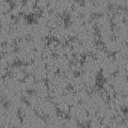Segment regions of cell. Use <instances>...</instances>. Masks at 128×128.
Wrapping results in <instances>:
<instances>
[{
  "label": "cell",
  "mask_w": 128,
  "mask_h": 128,
  "mask_svg": "<svg viewBox=\"0 0 128 128\" xmlns=\"http://www.w3.org/2000/svg\"><path fill=\"white\" fill-rule=\"evenodd\" d=\"M47 71L46 70V68H35V70L33 74V76L35 80V81H40V80H45L46 77Z\"/></svg>",
  "instance_id": "6da1fadb"
},
{
  "label": "cell",
  "mask_w": 128,
  "mask_h": 128,
  "mask_svg": "<svg viewBox=\"0 0 128 128\" xmlns=\"http://www.w3.org/2000/svg\"><path fill=\"white\" fill-rule=\"evenodd\" d=\"M22 81L25 83L28 91L33 90V87H34V85L35 82V80H34L33 75H26Z\"/></svg>",
  "instance_id": "7a4b0ae2"
},
{
  "label": "cell",
  "mask_w": 128,
  "mask_h": 128,
  "mask_svg": "<svg viewBox=\"0 0 128 128\" xmlns=\"http://www.w3.org/2000/svg\"><path fill=\"white\" fill-rule=\"evenodd\" d=\"M2 56L4 58V60L6 61L8 65L14 64V63L16 61V56L15 52H10V53H4Z\"/></svg>",
  "instance_id": "3957f363"
},
{
  "label": "cell",
  "mask_w": 128,
  "mask_h": 128,
  "mask_svg": "<svg viewBox=\"0 0 128 128\" xmlns=\"http://www.w3.org/2000/svg\"><path fill=\"white\" fill-rule=\"evenodd\" d=\"M56 108H57V110L59 111L63 116H66L68 114V112H69V109H70V106L64 101H62L61 103H59L58 104L56 105Z\"/></svg>",
  "instance_id": "277c9868"
},
{
  "label": "cell",
  "mask_w": 128,
  "mask_h": 128,
  "mask_svg": "<svg viewBox=\"0 0 128 128\" xmlns=\"http://www.w3.org/2000/svg\"><path fill=\"white\" fill-rule=\"evenodd\" d=\"M16 44L15 42H7L3 44L4 53H10L15 52Z\"/></svg>",
  "instance_id": "5b68a950"
},
{
  "label": "cell",
  "mask_w": 128,
  "mask_h": 128,
  "mask_svg": "<svg viewBox=\"0 0 128 128\" xmlns=\"http://www.w3.org/2000/svg\"><path fill=\"white\" fill-rule=\"evenodd\" d=\"M35 6L40 10H50L49 8V2L46 0H39L36 2Z\"/></svg>",
  "instance_id": "8992f818"
},
{
  "label": "cell",
  "mask_w": 128,
  "mask_h": 128,
  "mask_svg": "<svg viewBox=\"0 0 128 128\" xmlns=\"http://www.w3.org/2000/svg\"><path fill=\"white\" fill-rule=\"evenodd\" d=\"M35 7V6H34ZM34 7H32V6H28L26 4H23L22 8V10L21 13L22 14H23L24 16H28L31 14H33V11H34Z\"/></svg>",
  "instance_id": "52a82bcc"
},
{
  "label": "cell",
  "mask_w": 128,
  "mask_h": 128,
  "mask_svg": "<svg viewBox=\"0 0 128 128\" xmlns=\"http://www.w3.org/2000/svg\"><path fill=\"white\" fill-rule=\"evenodd\" d=\"M34 70H35V67L32 62L25 64L24 71H25L26 75H33Z\"/></svg>",
  "instance_id": "ba28073f"
},
{
  "label": "cell",
  "mask_w": 128,
  "mask_h": 128,
  "mask_svg": "<svg viewBox=\"0 0 128 128\" xmlns=\"http://www.w3.org/2000/svg\"><path fill=\"white\" fill-rule=\"evenodd\" d=\"M52 55H53L52 52L47 46H46L44 49V50L42 51V56H43L44 58H48V57H50V56H51Z\"/></svg>",
  "instance_id": "9c48e42d"
},
{
  "label": "cell",
  "mask_w": 128,
  "mask_h": 128,
  "mask_svg": "<svg viewBox=\"0 0 128 128\" xmlns=\"http://www.w3.org/2000/svg\"><path fill=\"white\" fill-rule=\"evenodd\" d=\"M24 4L28 5V6H32V7H34L35 4H36V1L34 0H28L26 2H24Z\"/></svg>",
  "instance_id": "30bf717a"
},
{
  "label": "cell",
  "mask_w": 128,
  "mask_h": 128,
  "mask_svg": "<svg viewBox=\"0 0 128 128\" xmlns=\"http://www.w3.org/2000/svg\"><path fill=\"white\" fill-rule=\"evenodd\" d=\"M4 54V50H3V44H0V56H2Z\"/></svg>",
  "instance_id": "8fae6325"
}]
</instances>
